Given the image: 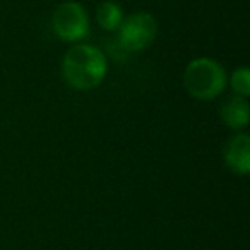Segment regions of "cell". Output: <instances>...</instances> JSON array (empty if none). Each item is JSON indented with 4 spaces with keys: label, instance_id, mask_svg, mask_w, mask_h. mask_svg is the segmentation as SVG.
<instances>
[{
    "label": "cell",
    "instance_id": "obj_1",
    "mask_svg": "<svg viewBox=\"0 0 250 250\" xmlns=\"http://www.w3.org/2000/svg\"><path fill=\"white\" fill-rule=\"evenodd\" d=\"M108 70L104 53L98 46L77 43L67 50L62 62V74L72 89L89 91L103 83Z\"/></svg>",
    "mask_w": 250,
    "mask_h": 250
},
{
    "label": "cell",
    "instance_id": "obj_2",
    "mask_svg": "<svg viewBox=\"0 0 250 250\" xmlns=\"http://www.w3.org/2000/svg\"><path fill=\"white\" fill-rule=\"evenodd\" d=\"M184 86L192 98L209 101L218 98L226 87V72L216 60L195 59L184 72Z\"/></svg>",
    "mask_w": 250,
    "mask_h": 250
},
{
    "label": "cell",
    "instance_id": "obj_3",
    "mask_svg": "<svg viewBox=\"0 0 250 250\" xmlns=\"http://www.w3.org/2000/svg\"><path fill=\"white\" fill-rule=\"evenodd\" d=\"M118 42L127 52H143L158 36V22L149 12H134L118 26Z\"/></svg>",
    "mask_w": 250,
    "mask_h": 250
},
{
    "label": "cell",
    "instance_id": "obj_4",
    "mask_svg": "<svg viewBox=\"0 0 250 250\" xmlns=\"http://www.w3.org/2000/svg\"><path fill=\"white\" fill-rule=\"evenodd\" d=\"M52 29L62 42L77 43L89 35V18L79 2H62L53 11Z\"/></svg>",
    "mask_w": 250,
    "mask_h": 250
},
{
    "label": "cell",
    "instance_id": "obj_5",
    "mask_svg": "<svg viewBox=\"0 0 250 250\" xmlns=\"http://www.w3.org/2000/svg\"><path fill=\"white\" fill-rule=\"evenodd\" d=\"M226 167L236 175H247L250 171V137L247 134H236L225 146Z\"/></svg>",
    "mask_w": 250,
    "mask_h": 250
},
{
    "label": "cell",
    "instance_id": "obj_6",
    "mask_svg": "<svg viewBox=\"0 0 250 250\" xmlns=\"http://www.w3.org/2000/svg\"><path fill=\"white\" fill-rule=\"evenodd\" d=\"M219 117L221 120L233 130H242L249 125L250 120V106L247 98L243 96H229L219 106Z\"/></svg>",
    "mask_w": 250,
    "mask_h": 250
},
{
    "label": "cell",
    "instance_id": "obj_7",
    "mask_svg": "<svg viewBox=\"0 0 250 250\" xmlns=\"http://www.w3.org/2000/svg\"><path fill=\"white\" fill-rule=\"evenodd\" d=\"M98 24L104 29V31H117L118 26L124 21V11L117 2L106 0L103 4H100L96 11Z\"/></svg>",
    "mask_w": 250,
    "mask_h": 250
},
{
    "label": "cell",
    "instance_id": "obj_8",
    "mask_svg": "<svg viewBox=\"0 0 250 250\" xmlns=\"http://www.w3.org/2000/svg\"><path fill=\"white\" fill-rule=\"evenodd\" d=\"M229 84H231V89L235 91L238 96L247 98L250 94V72L247 67H240L235 72L231 74V79H229Z\"/></svg>",
    "mask_w": 250,
    "mask_h": 250
}]
</instances>
